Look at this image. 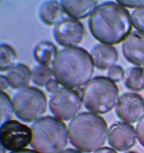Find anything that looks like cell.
Returning <instances> with one entry per match:
<instances>
[{"instance_id": "cell-24", "label": "cell", "mask_w": 144, "mask_h": 153, "mask_svg": "<svg viewBox=\"0 0 144 153\" xmlns=\"http://www.w3.org/2000/svg\"><path fill=\"white\" fill-rule=\"evenodd\" d=\"M116 2L123 7L129 8H138L144 6V0H127L117 1Z\"/></svg>"}, {"instance_id": "cell-21", "label": "cell", "mask_w": 144, "mask_h": 153, "mask_svg": "<svg viewBox=\"0 0 144 153\" xmlns=\"http://www.w3.org/2000/svg\"><path fill=\"white\" fill-rule=\"evenodd\" d=\"M1 125L11 120L15 113L13 102L11 101L9 96L4 91H1Z\"/></svg>"}, {"instance_id": "cell-1", "label": "cell", "mask_w": 144, "mask_h": 153, "mask_svg": "<svg viewBox=\"0 0 144 153\" xmlns=\"http://www.w3.org/2000/svg\"><path fill=\"white\" fill-rule=\"evenodd\" d=\"M88 25L94 38L102 44L110 45L124 41L132 28L129 12L113 1L98 6L90 17Z\"/></svg>"}, {"instance_id": "cell-14", "label": "cell", "mask_w": 144, "mask_h": 153, "mask_svg": "<svg viewBox=\"0 0 144 153\" xmlns=\"http://www.w3.org/2000/svg\"><path fill=\"white\" fill-rule=\"evenodd\" d=\"M98 1L94 0H61L60 4L65 13L71 18L84 19L91 15L97 7Z\"/></svg>"}, {"instance_id": "cell-17", "label": "cell", "mask_w": 144, "mask_h": 153, "mask_svg": "<svg viewBox=\"0 0 144 153\" xmlns=\"http://www.w3.org/2000/svg\"><path fill=\"white\" fill-rule=\"evenodd\" d=\"M58 53L54 44L50 41H42L35 47L34 56L40 64L49 66L53 64Z\"/></svg>"}, {"instance_id": "cell-22", "label": "cell", "mask_w": 144, "mask_h": 153, "mask_svg": "<svg viewBox=\"0 0 144 153\" xmlns=\"http://www.w3.org/2000/svg\"><path fill=\"white\" fill-rule=\"evenodd\" d=\"M131 18L134 28L138 31L144 33V6L133 11Z\"/></svg>"}, {"instance_id": "cell-8", "label": "cell", "mask_w": 144, "mask_h": 153, "mask_svg": "<svg viewBox=\"0 0 144 153\" xmlns=\"http://www.w3.org/2000/svg\"><path fill=\"white\" fill-rule=\"evenodd\" d=\"M31 128L18 121L11 120L1 125V146L7 150L24 149L31 143Z\"/></svg>"}, {"instance_id": "cell-25", "label": "cell", "mask_w": 144, "mask_h": 153, "mask_svg": "<svg viewBox=\"0 0 144 153\" xmlns=\"http://www.w3.org/2000/svg\"><path fill=\"white\" fill-rule=\"evenodd\" d=\"M136 134L139 143L144 148V116L137 125Z\"/></svg>"}, {"instance_id": "cell-7", "label": "cell", "mask_w": 144, "mask_h": 153, "mask_svg": "<svg viewBox=\"0 0 144 153\" xmlns=\"http://www.w3.org/2000/svg\"><path fill=\"white\" fill-rule=\"evenodd\" d=\"M82 103V96L78 91L65 88L53 93L49 101V107L56 117L69 120L76 116Z\"/></svg>"}, {"instance_id": "cell-27", "label": "cell", "mask_w": 144, "mask_h": 153, "mask_svg": "<svg viewBox=\"0 0 144 153\" xmlns=\"http://www.w3.org/2000/svg\"><path fill=\"white\" fill-rule=\"evenodd\" d=\"M10 85V82L7 76L1 75L0 76V88L2 91L7 89Z\"/></svg>"}, {"instance_id": "cell-5", "label": "cell", "mask_w": 144, "mask_h": 153, "mask_svg": "<svg viewBox=\"0 0 144 153\" xmlns=\"http://www.w3.org/2000/svg\"><path fill=\"white\" fill-rule=\"evenodd\" d=\"M81 96L87 109L96 114H105L118 104L119 91L115 82L108 77L97 76L85 85Z\"/></svg>"}, {"instance_id": "cell-9", "label": "cell", "mask_w": 144, "mask_h": 153, "mask_svg": "<svg viewBox=\"0 0 144 153\" xmlns=\"http://www.w3.org/2000/svg\"><path fill=\"white\" fill-rule=\"evenodd\" d=\"M53 33L55 40L61 46L75 47L83 40L86 30L83 25L78 20L66 18L55 26Z\"/></svg>"}, {"instance_id": "cell-10", "label": "cell", "mask_w": 144, "mask_h": 153, "mask_svg": "<svg viewBox=\"0 0 144 153\" xmlns=\"http://www.w3.org/2000/svg\"><path fill=\"white\" fill-rule=\"evenodd\" d=\"M115 111L121 120L135 123L144 116V99L138 94H124L119 100Z\"/></svg>"}, {"instance_id": "cell-15", "label": "cell", "mask_w": 144, "mask_h": 153, "mask_svg": "<svg viewBox=\"0 0 144 153\" xmlns=\"http://www.w3.org/2000/svg\"><path fill=\"white\" fill-rule=\"evenodd\" d=\"M65 12L58 1L50 0L44 2L40 7L39 16L42 22L50 26L57 25L64 19Z\"/></svg>"}, {"instance_id": "cell-19", "label": "cell", "mask_w": 144, "mask_h": 153, "mask_svg": "<svg viewBox=\"0 0 144 153\" xmlns=\"http://www.w3.org/2000/svg\"><path fill=\"white\" fill-rule=\"evenodd\" d=\"M18 55L15 49L7 44L0 46V70L9 71L17 65Z\"/></svg>"}, {"instance_id": "cell-2", "label": "cell", "mask_w": 144, "mask_h": 153, "mask_svg": "<svg viewBox=\"0 0 144 153\" xmlns=\"http://www.w3.org/2000/svg\"><path fill=\"white\" fill-rule=\"evenodd\" d=\"M56 79L66 88L86 85L94 74V64L91 55L81 47H66L58 52L53 64Z\"/></svg>"}, {"instance_id": "cell-28", "label": "cell", "mask_w": 144, "mask_h": 153, "mask_svg": "<svg viewBox=\"0 0 144 153\" xmlns=\"http://www.w3.org/2000/svg\"><path fill=\"white\" fill-rule=\"evenodd\" d=\"M94 153H118L111 148L105 147L99 149Z\"/></svg>"}, {"instance_id": "cell-3", "label": "cell", "mask_w": 144, "mask_h": 153, "mask_svg": "<svg viewBox=\"0 0 144 153\" xmlns=\"http://www.w3.org/2000/svg\"><path fill=\"white\" fill-rule=\"evenodd\" d=\"M70 141L79 150L91 153L102 147L107 138V125L105 119L92 112H83L69 124Z\"/></svg>"}, {"instance_id": "cell-31", "label": "cell", "mask_w": 144, "mask_h": 153, "mask_svg": "<svg viewBox=\"0 0 144 153\" xmlns=\"http://www.w3.org/2000/svg\"><path fill=\"white\" fill-rule=\"evenodd\" d=\"M125 153H137L136 152H133V151H130V152H126Z\"/></svg>"}, {"instance_id": "cell-30", "label": "cell", "mask_w": 144, "mask_h": 153, "mask_svg": "<svg viewBox=\"0 0 144 153\" xmlns=\"http://www.w3.org/2000/svg\"><path fill=\"white\" fill-rule=\"evenodd\" d=\"M61 153H83L80 151L77 150L73 149H68L66 150L63 151Z\"/></svg>"}, {"instance_id": "cell-11", "label": "cell", "mask_w": 144, "mask_h": 153, "mask_svg": "<svg viewBox=\"0 0 144 153\" xmlns=\"http://www.w3.org/2000/svg\"><path fill=\"white\" fill-rule=\"evenodd\" d=\"M136 133L132 126L124 122L113 124L108 135L109 145L119 152L129 150L136 143Z\"/></svg>"}, {"instance_id": "cell-13", "label": "cell", "mask_w": 144, "mask_h": 153, "mask_svg": "<svg viewBox=\"0 0 144 153\" xmlns=\"http://www.w3.org/2000/svg\"><path fill=\"white\" fill-rule=\"evenodd\" d=\"M90 55L94 66L101 70L110 69L115 65L118 59L116 49L107 44H97L93 47Z\"/></svg>"}, {"instance_id": "cell-23", "label": "cell", "mask_w": 144, "mask_h": 153, "mask_svg": "<svg viewBox=\"0 0 144 153\" xmlns=\"http://www.w3.org/2000/svg\"><path fill=\"white\" fill-rule=\"evenodd\" d=\"M125 72L124 68L118 65H115L109 69L108 78L114 82H120L124 77Z\"/></svg>"}, {"instance_id": "cell-20", "label": "cell", "mask_w": 144, "mask_h": 153, "mask_svg": "<svg viewBox=\"0 0 144 153\" xmlns=\"http://www.w3.org/2000/svg\"><path fill=\"white\" fill-rule=\"evenodd\" d=\"M31 72L33 82L39 86H45L53 79V71L45 65L40 64L36 66Z\"/></svg>"}, {"instance_id": "cell-16", "label": "cell", "mask_w": 144, "mask_h": 153, "mask_svg": "<svg viewBox=\"0 0 144 153\" xmlns=\"http://www.w3.org/2000/svg\"><path fill=\"white\" fill-rule=\"evenodd\" d=\"M6 76L11 87L15 89H21L27 87L29 84L32 72L26 65L19 63L9 70Z\"/></svg>"}, {"instance_id": "cell-12", "label": "cell", "mask_w": 144, "mask_h": 153, "mask_svg": "<svg viewBox=\"0 0 144 153\" xmlns=\"http://www.w3.org/2000/svg\"><path fill=\"white\" fill-rule=\"evenodd\" d=\"M123 55L129 62L144 68V33L134 31L124 41Z\"/></svg>"}, {"instance_id": "cell-4", "label": "cell", "mask_w": 144, "mask_h": 153, "mask_svg": "<svg viewBox=\"0 0 144 153\" xmlns=\"http://www.w3.org/2000/svg\"><path fill=\"white\" fill-rule=\"evenodd\" d=\"M31 130V146L39 153H61L67 145V128L57 117L41 118L33 124Z\"/></svg>"}, {"instance_id": "cell-18", "label": "cell", "mask_w": 144, "mask_h": 153, "mask_svg": "<svg viewBox=\"0 0 144 153\" xmlns=\"http://www.w3.org/2000/svg\"><path fill=\"white\" fill-rule=\"evenodd\" d=\"M125 85L132 91L144 90V68L137 66L129 68L126 74Z\"/></svg>"}, {"instance_id": "cell-26", "label": "cell", "mask_w": 144, "mask_h": 153, "mask_svg": "<svg viewBox=\"0 0 144 153\" xmlns=\"http://www.w3.org/2000/svg\"><path fill=\"white\" fill-rule=\"evenodd\" d=\"M59 84L56 79H52L45 85L46 88L49 92L55 93L59 90Z\"/></svg>"}, {"instance_id": "cell-29", "label": "cell", "mask_w": 144, "mask_h": 153, "mask_svg": "<svg viewBox=\"0 0 144 153\" xmlns=\"http://www.w3.org/2000/svg\"><path fill=\"white\" fill-rule=\"evenodd\" d=\"M11 153H39L35 150L31 149H23L21 150L13 152Z\"/></svg>"}, {"instance_id": "cell-6", "label": "cell", "mask_w": 144, "mask_h": 153, "mask_svg": "<svg viewBox=\"0 0 144 153\" xmlns=\"http://www.w3.org/2000/svg\"><path fill=\"white\" fill-rule=\"evenodd\" d=\"M12 102L15 114L25 122L38 120L46 111V96L37 88L26 87L20 89L14 95Z\"/></svg>"}]
</instances>
